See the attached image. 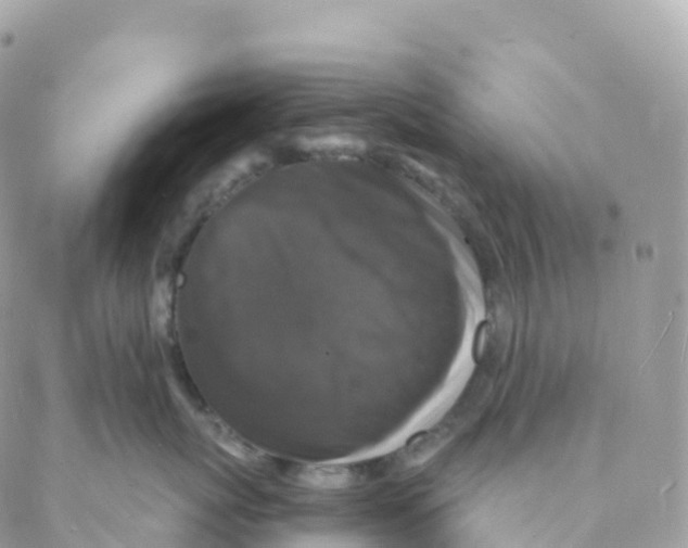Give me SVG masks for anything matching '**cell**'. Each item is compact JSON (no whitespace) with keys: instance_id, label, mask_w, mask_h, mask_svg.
<instances>
[{"instance_id":"6da1fadb","label":"cell","mask_w":688,"mask_h":548,"mask_svg":"<svg viewBox=\"0 0 688 548\" xmlns=\"http://www.w3.org/2000/svg\"><path fill=\"white\" fill-rule=\"evenodd\" d=\"M195 420L213 442L235 459L255 462L262 458L263 453L257 447L243 438L217 415L195 413Z\"/></svg>"}]
</instances>
